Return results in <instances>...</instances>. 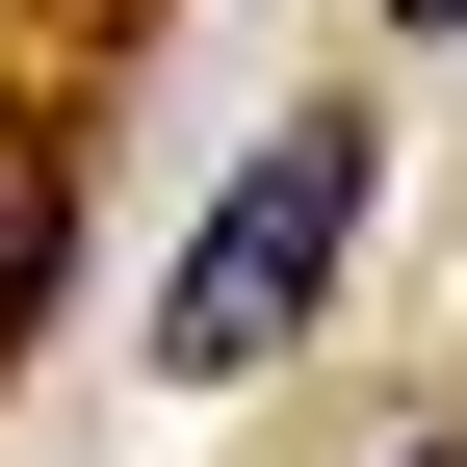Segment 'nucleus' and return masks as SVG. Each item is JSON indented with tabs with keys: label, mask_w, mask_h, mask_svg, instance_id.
Instances as JSON below:
<instances>
[{
	"label": "nucleus",
	"mask_w": 467,
	"mask_h": 467,
	"mask_svg": "<svg viewBox=\"0 0 467 467\" xmlns=\"http://www.w3.org/2000/svg\"><path fill=\"white\" fill-rule=\"evenodd\" d=\"M364 182H389V156H364V104H312V130H260V156H234V208L182 234V285H156V389H260L285 337L337 312V260H364Z\"/></svg>",
	"instance_id": "1"
},
{
	"label": "nucleus",
	"mask_w": 467,
	"mask_h": 467,
	"mask_svg": "<svg viewBox=\"0 0 467 467\" xmlns=\"http://www.w3.org/2000/svg\"><path fill=\"white\" fill-rule=\"evenodd\" d=\"M26 312H52V156L0 130V337H26Z\"/></svg>",
	"instance_id": "2"
},
{
	"label": "nucleus",
	"mask_w": 467,
	"mask_h": 467,
	"mask_svg": "<svg viewBox=\"0 0 467 467\" xmlns=\"http://www.w3.org/2000/svg\"><path fill=\"white\" fill-rule=\"evenodd\" d=\"M389 26H416V52H467V0H389Z\"/></svg>",
	"instance_id": "3"
},
{
	"label": "nucleus",
	"mask_w": 467,
	"mask_h": 467,
	"mask_svg": "<svg viewBox=\"0 0 467 467\" xmlns=\"http://www.w3.org/2000/svg\"><path fill=\"white\" fill-rule=\"evenodd\" d=\"M416 467H441V441H416Z\"/></svg>",
	"instance_id": "4"
}]
</instances>
